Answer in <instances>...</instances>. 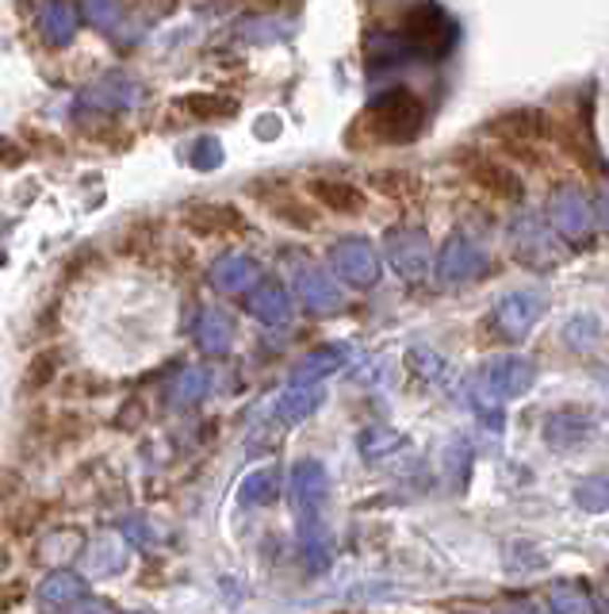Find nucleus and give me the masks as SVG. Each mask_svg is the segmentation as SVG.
<instances>
[{"label": "nucleus", "instance_id": "1", "mask_svg": "<svg viewBox=\"0 0 609 614\" xmlns=\"http://www.w3.org/2000/svg\"><path fill=\"white\" fill-rule=\"evenodd\" d=\"M425 127V104L411 89H391L372 100V108L361 116V131L372 143H411Z\"/></svg>", "mask_w": 609, "mask_h": 614}, {"label": "nucleus", "instance_id": "2", "mask_svg": "<svg viewBox=\"0 0 609 614\" xmlns=\"http://www.w3.org/2000/svg\"><path fill=\"white\" fill-rule=\"evenodd\" d=\"M537 366L529 358H494L475 373L472 380V396L480 408H502V403L518 400L533 388Z\"/></svg>", "mask_w": 609, "mask_h": 614}, {"label": "nucleus", "instance_id": "3", "mask_svg": "<svg viewBox=\"0 0 609 614\" xmlns=\"http://www.w3.org/2000/svg\"><path fill=\"white\" fill-rule=\"evenodd\" d=\"M399 42L425 58H441L456 42V23L441 8H411L399 23Z\"/></svg>", "mask_w": 609, "mask_h": 614}, {"label": "nucleus", "instance_id": "4", "mask_svg": "<svg viewBox=\"0 0 609 614\" xmlns=\"http://www.w3.org/2000/svg\"><path fill=\"white\" fill-rule=\"evenodd\" d=\"M544 311H548V300L541 292H510V296L499 300L491 319H494V327H499L502 339L521 342L537 323H541Z\"/></svg>", "mask_w": 609, "mask_h": 614}, {"label": "nucleus", "instance_id": "5", "mask_svg": "<svg viewBox=\"0 0 609 614\" xmlns=\"http://www.w3.org/2000/svg\"><path fill=\"white\" fill-rule=\"evenodd\" d=\"M384 250H387L391 270L399 276H406V281H422V276L430 273V238H425L418 227L387 231Z\"/></svg>", "mask_w": 609, "mask_h": 614}, {"label": "nucleus", "instance_id": "6", "mask_svg": "<svg viewBox=\"0 0 609 614\" xmlns=\"http://www.w3.org/2000/svg\"><path fill=\"white\" fill-rule=\"evenodd\" d=\"M330 257H334V273H342V281L353 289H372L380 281V254L369 238H342Z\"/></svg>", "mask_w": 609, "mask_h": 614}, {"label": "nucleus", "instance_id": "7", "mask_svg": "<svg viewBox=\"0 0 609 614\" xmlns=\"http://www.w3.org/2000/svg\"><path fill=\"white\" fill-rule=\"evenodd\" d=\"M548 220H552V231L560 238L582 242L595 231V204L582 193H576V188H563V193H556L552 204H548Z\"/></svg>", "mask_w": 609, "mask_h": 614}, {"label": "nucleus", "instance_id": "8", "mask_svg": "<svg viewBox=\"0 0 609 614\" xmlns=\"http://www.w3.org/2000/svg\"><path fill=\"white\" fill-rule=\"evenodd\" d=\"M487 273V254L480 242H472L468 235H452L438 254V276L449 284L460 281H480Z\"/></svg>", "mask_w": 609, "mask_h": 614}, {"label": "nucleus", "instance_id": "9", "mask_svg": "<svg viewBox=\"0 0 609 614\" xmlns=\"http://www.w3.org/2000/svg\"><path fill=\"white\" fill-rule=\"evenodd\" d=\"M464 166H468V177H472L487 196H494V201H521V193H525V181H521L507 162L494 158V154H472Z\"/></svg>", "mask_w": 609, "mask_h": 614}, {"label": "nucleus", "instance_id": "10", "mask_svg": "<svg viewBox=\"0 0 609 614\" xmlns=\"http://www.w3.org/2000/svg\"><path fill=\"white\" fill-rule=\"evenodd\" d=\"M326 469H322L318 461H299L295 465V477H292V496H295V507H299V518H303V530H318V507L322 499H326Z\"/></svg>", "mask_w": 609, "mask_h": 614}, {"label": "nucleus", "instance_id": "11", "mask_svg": "<svg viewBox=\"0 0 609 614\" xmlns=\"http://www.w3.org/2000/svg\"><path fill=\"white\" fill-rule=\"evenodd\" d=\"M491 135H499L510 150L518 146H537L544 135H552V119L537 108H518V111H507L491 124Z\"/></svg>", "mask_w": 609, "mask_h": 614}, {"label": "nucleus", "instance_id": "12", "mask_svg": "<svg viewBox=\"0 0 609 614\" xmlns=\"http://www.w3.org/2000/svg\"><path fill=\"white\" fill-rule=\"evenodd\" d=\"M510 246L513 254L521 257L525 265H533V270H544V265H556L560 262V250H556V238L548 235L537 220H518L510 231Z\"/></svg>", "mask_w": 609, "mask_h": 614}, {"label": "nucleus", "instance_id": "13", "mask_svg": "<svg viewBox=\"0 0 609 614\" xmlns=\"http://www.w3.org/2000/svg\"><path fill=\"white\" fill-rule=\"evenodd\" d=\"M307 193L311 201L318 207H326V212H337V215H361L364 207H369V196L361 193L350 181H330V177H315L307 181Z\"/></svg>", "mask_w": 609, "mask_h": 614}, {"label": "nucleus", "instance_id": "14", "mask_svg": "<svg viewBox=\"0 0 609 614\" xmlns=\"http://www.w3.org/2000/svg\"><path fill=\"white\" fill-rule=\"evenodd\" d=\"M185 227L199 238H219V235H234V231L246 227L238 212L230 204H196L185 212Z\"/></svg>", "mask_w": 609, "mask_h": 614}, {"label": "nucleus", "instance_id": "15", "mask_svg": "<svg viewBox=\"0 0 609 614\" xmlns=\"http://www.w3.org/2000/svg\"><path fill=\"white\" fill-rule=\"evenodd\" d=\"M595 435V419L579 408H560L544 419V442L552 449H571Z\"/></svg>", "mask_w": 609, "mask_h": 614}, {"label": "nucleus", "instance_id": "16", "mask_svg": "<svg viewBox=\"0 0 609 614\" xmlns=\"http://www.w3.org/2000/svg\"><path fill=\"white\" fill-rule=\"evenodd\" d=\"M299 296L307 308L315 311H337L342 308V289H337V281L330 273L322 270H307L299 276Z\"/></svg>", "mask_w": 609, "mask_h": 614}, {"label": "nucleus", "instance_id": "17", "mask_svg": "<svg viewBox=\"0 0 609 614\" xmlns=\"http://www.w3.org/2000/svg\"><path fill=\"white\" fill-rule=\"evenodd\" d=\"M345 361H350V350H345V345H322V350H315L307 361H303V369L295 373V380H299V384H311V388H315V380L337 373V369H342Z\"/></svg>", "mask_w": 609, "mask_h": 614}, {"label": "nucleus", "instance_id": "18", "mask_svg": "<svg viewBox=\"0 0 609 614\" xmlns=\"http://www.w3.org/2000/svg\"><path fill=\"white\" fill-rule=\"evenodd\" d=\"M249 308H254V315H261L265 323H284V319L292 315L288 292H284L281 284H265V289L249 300Z\"/></svg>", "mask_w": 609, "mask_h": 614}, {"label": "nucleus", "instance_id": "19", "mask_svg": "<svg viewBox=\"0 0 609 614\" xmlns=\"http://www.w3.org/2000/svg\"><path fill=\"white\" fill-rule=\"evenodd\" d=\"M361 454H364V461H384V457L391 454H399L406 442H403V435H395V430H384V427H372V430H364L361 435Z\"/></svg>", "mask_w": 609, "mask_h": 614}, {"label": "nucleus", "instance_id": "20", "mask_svg": "<svg viewBox=\"0 0 609 614\" xmlns=\"http://www.w3.org/2000/svg\"><path fill=\"white\" fill-rule=\"evenodd\" d=\"M552 614H598L595 600L576 584H556L552 587Z\"/></svg>", "mask_w": 609, "mask_h": 614}, {"label": "nucleus", "instance_id": "21", "mask_svg": "<svg viewBox=\"0 0 609 614\" xmlns=\"http://www.w3.org/2000/svg\"><path fill=\"white\" fill-rule=\"evenodd\" d=\"M58 369H62V353L58 350L35 353V361L28 366V377H23V388H28V392H39V388H47L50 380L58 377Z\"/></svg>", "mask_w": 609, "mask_h": 614}, {"label": "nucleus", "instance_id": "22", "mask_svg": "<svg viewBox=\"0 0 609 614\" xmlns=\"http://www.w3.org/2000/svg\"><path fill=\"white\" fill-rule=\"evenodd\" d=\"M576 504L582 507V511H590V515L609 511V472H602V477L582 480L579 488H576Z\"/></svg>", "mask_w": 609, "mask_h": 614}, {"label": "nucleus", "instance_id": "23", "mask_svg": "<svg viewBox=\"0 0 609 614\" xmlns=\"http://www.w3.org/2000/svg\"><path fill=\"white\" fill-rule=\"evenodd\" d=\"M180 108H185L188 116H196V119H219V116H234L238 104L226 100V97H207V92H199V97L180 100Z\"/></svg>", "mask_w": 609, "mask_h": 614}, {"label": "nucleus", "instance_id": "24", "mask_svg": "<svg viewBox=\"0 0 609 614\" xmlns=\"http://www.w3.org/2000/svg\"><path fill=\"white\" fill-rule=\"evenodd\" d=\"M318 403H322V388H295V392L284 396L281 415L288 422H299V419H307V415L315 411Z\"/></svg>", "mask_w": 609, "mask_h": 614}, {"label": "nucleus", "instance_id": "25", "mask_svg": "<svg viewBox=\"0 0 609 614\" xmlns=\"http://www.w3.org/2000/svg\"><path fill=\"white\" fill-rule=\"evenodd\" d=\"M42 515H47V504H28V507H20V511L12 515V523H8V530H12L16 538H23V534H31L35 526L42 523Z\"/></svg>", "mask_w": 609, "mask_h": 614}, {"label": "nucleus", "instance_id": "26", "mask_svg": "<svg viewBox=\"0 0 609 614\" xmlns=\"http://www.w3.org/2000/svg\"><path fill=\"white\" fill-rule=\"evenodd\" d=\"M28 592H31L28 581H0V614H12L28 600Z\"/></svg>", "mask_w": 609, "mask_h": 614}, {"label": "nucleus", "instance_id": "27", "mask_svg": "<svg viewBox=\"0 0 609 614\" xmlns=\"http://www.w3.org/2000/svg\"><path fill=\"white\" fill-rule=\"evenodd\" d=\"M406 358H411V361H422V366H414V369H418V373H422V377H430V380H441V377H445V361H441L438 353L422 350V345H418V350H411V353H406Z\"/></svg>", "mask_w": 609, "mask_h": 614}, {"label": "nucleus", "instance_id": "28", "mask_svg": "<svg viewBox=\"0 0 609 614\" xmlns=\"http://www.w3.org/2000/svg\"><path fill=\"white\" fill-rule=\"evenodd\" d=\"M268 484H276V472H261V477L254 480V496H257V499H268V496H273V488H268Z\"/></svg>", "mask_w": 609, "mask_h": 614}, {"label": "nucleus", "instance_id": "29", "mask_svg": "<svg viewBox=\"0 0 609 614\" xmlns=\"http://www.w3.org/2000/svg\"><path fill=\"white\" fill-rule=\"evenodd\" d=\"M8 150H16V146L8 143V138H0V162H4V166H20L23 158H12V154H8Z\"/></svg>", "mask_w": 609, "mask_h": 614}, {"label": "nucleus", "instance_id": "30", "mask_svg": "<svg viewBox=\"0 0 609 614\" xmlns=\"http://www.w3.org/2000/svg\"><path fill=\"white\" fill-rule=\"evenodd\" d=\"M4 568H8V553L0 549V581H4Z\"/></svg>", "mask_w": 609, "mask_h": 614}, {"label": "nucleus", "instance_id": "31", "mask_svg": "<svg viewBox=\"0 0 609 614\" xmlns=\"http://www.w3.org/2000/svg\"><path fill=\"white\" fill-rule=\"evenodd\" d=\"M513 614H537L533 607H525V611H513Z\"/></svg>", "mask_w": 609, "mask_h": 614}]
</instances>
